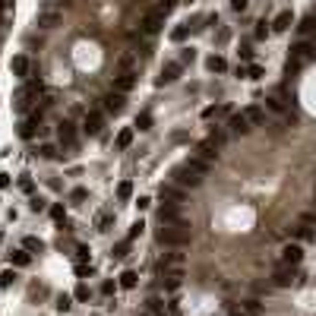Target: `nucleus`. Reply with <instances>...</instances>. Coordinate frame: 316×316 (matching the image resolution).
<instances>
[{
  "label": "nucleus",
  "instance_id": "obj_1",
  "mask_svg": "<svg viewBox=\"0 0 316 316\" xmlns=\"http://www.w3.org/2000/svg\"><path fill=\"white\" fill-rule=\"evenodd\" d=\"M155 240L158 244H168V247H184V244H190V225H187V221L165 225V228L155 231Z\"/></svg>",
  "mask_w": 316,
  "mask_h": 316
},
{
  "label": "nucleus",
  "instance_id": "obj_2",
  "mask_svg": "<svg viewBox=\"0 0 316 316\" xmlns=\"http://www.w3.org/2000/svg\"><path fill=\"white\" fill-rule=\"evenodd\" d=\"M168 10H171V3H161L158 10H152L149 16L143 19V32H146V35H158V32H161V25H165Z\"/></svg>",
  "mask_w": 316,
  "mask_h": 316
},
{
  "label": "nucleus",
  "instance_id": "obj_3",
  "mask_svg": "<svg viewBox=\"0 0 316 316\" xmlns=\"http://www.w3.org/2000/svg\"><path fill=\"white\" fill-rule=\"evenodd\" d=\"M313 57H316V48H313V44H307V42L294 44V48H291V63H288V70H297V66H304L307 60H313Z\"/></svg>",
  "mask_w": 316,
  "mask_h": 316
},
{
  "label": "nucleus",
  "instance_id": "obj_4",
  "mask_svg": "<svg viewBox=\"0 0 316 316\" xmlns=\"http://www.w3.org/2000/svg\"><path fill=\"white\" fill-rule=\"evenodd\" d=\"M38 92H42V79H29V83H25L22 89L16 92V105H19V107H29L32 98H35Z\"/></svg>",
  "mask_w": 316,
  "mask_h": 316
},
{
  "label": "nucleus",
  "instance_id": "obj_5",
  "mask_svg": "<svg viewBox=\"0 0 316 316\" xmlns=\"http://www.w3.org/2000/svg\"><path fill=\"white\" fill-rule=\"evenodd\" d=\"M221 133H212V136H206L203 139V146H199V158H206V161H215L218 158V146H221Z\"/></svg>",
  "mask_w": 316,
  "mask_h": 316
},
{
  "label": "nucleus",
  "instance_id": "obj_6",
  "mask_svg": "<svg viewBox=\"0 0 316 316\" xmlns=\"http://www.w3.org/2000/svg\"><path fill=\"white\" fill-rule=\"evenodd\" d=\"M174 180H177L180 187H199V184H203V177H199L196 171H190V168H187V165L174 168Z\"/></svg>",
  "mask_w": 316,
  "mask_h": 316
},
{
  "label": "nucleus",
  "instance_id": "obj_7",
  "mask_svg": "<svg viewBox=\"0 0 316 316\" xmlns=\"http://www.w3.org/2000/svg\"><path fill=\"white\" fill-rule=\"evenodd\" d=\"M180 70H184V63H180V60H171V63H165V66H161V76H158V85L174 83V79L180 76Z\"/></svg>",
  "mask_w": 316,
  "mask_h": 316
},
{
  "label": "nucleus",
  "instance_id": "obj_8",
  "mask_svg": "<svg viewBox=\"0 0 316 316\" xmlns=\"http://www.w3.org/2000/svg\"><path fill=\"white\" fill-rule=\"evenodd\" d=\"M102 126H105V117L98 111H89L85 114V120H83V130L89 133V136H98V133H102Z\"/></svg>",
  "mask_w": 316,
  "mask_h": 316
},
{
  "label": "nucleus",
  "instance_id": "obj_9",
  "mask_svg": "<svg viewBox=\"0 0 316 316\" xmlns=\"http://www.w3.org/2000/svg\"><path fill=\"white\" fill-rule=\"evenodd\" d=\"M281 259H285V266H297L300 259H304V250H300V244H288L285 250H281Z\"/></svg>",
  "mask_w": 316,
  "mask_h": 316
},
{
  "label": "nucleus",
  "instance_id": "obj_10",
  "mask_svg": "<svg viewBox=\"0 0 316 316\" xmlns=\"http://www.w3.org/2000/svg\"><path fill=\"white\" fill-rule=\"evenodd\" d=\"M10 70H13V76L25 79L29 76V57H25V54H16V57L10 60Z\"/></svg>",
  "mask_w": 316,
  "mask_h": 316
},
{
  "label": "nucleus",
  "instance_id": "obj_11",
  "mask_svg": "<svg viewBox=\"0 0 316 316\" xmlns=\"http://www.w3.org/2000/svg\"><path fill=\"white\" fill-rule=\"evenodd\" d=\"M272 281H275L278 288H288V285L294 281V272H291V266H278V269L272 272Z\"/></svg>",
  "mask_w": 316,
  "mask_h": 316
},
{
  "label": "nucleus",
  "instance_id": "obj_12",
  "mask_svg": "<svg viewBox=\"0 0 316 316\" xmlns=\"http://www.w3.org/2000/svg\"><path fill=\"white\" fill-rule=\"evenodd\" d=\"M38 124H42V114H32V117L19 126V136H22V139H32L38 133Z\"/></svg>",
  "mask_w": 316,
  "mask_h": 316
},
{
  "label": "nucleus",
  "instance_id": "obj_13",
  "mask_svg": "<svg viewBox=\"0 0 316 316\" xmlns=\"http://www.w3.org/2000/svg\"><path fill=\"white\" fill-rule=\"evenodd\" d=\"M228 126H231V133H240V136H244V133H250V117H247V114H234V117L228 120Z\"/></svg>",
  "mask_w": 316,
  "mask_h": 316
},
{
  "label": "nucleus",
  "instance_id": "obj_14",
  "mask_svg": "<svg viewBox=\"0 0 316 316\" xmlns=\"http://www.w3.org/2000/svg\"><path fill=\"white\" fill-rule=\"evenodd\" d=\"M294 25V16H291V10H281L278 16H275V22H272V32H288Z\"/></svg>",
  "mask_w": 316,
  "mask_h": 316
},
{
  "label": "nucleus",
  "instance_id": "obj_15",
  "mask_svg": "<svg viewBox=\"0 0 316 316\" xmlns=\"http://www.w3.org/2000/svg\"><path fill=\"white\" fill-rule=\"evenodd\" d=\"M105 111H111V114L124 111V92H111V95H105Z\"/></svg>",
  "mask_w": 316,
  "mask_h": 316
},
{
  "label": "nucleus",
  "instance_id": "obj_16",
  "mask_svg": "<svg viewBox=\"0 0 316 316\" xmlns=\"http://www.w3.org/2000/svg\"><path fill=\"white\" fill-rule=\"evenodd\" d=\"M133 85H136V76H133V73H120V76L114 79V92H124V95L133 89Z\"/></svg>",
  "mask_w": 316,
  "mask_h": 316
},
{
  "label": "nucleus",
  "instance_id": "obj_17",
  "mask_svg": "<svg viewBox=\"0 0 316 316\" xmlns=\"http://www.w3.org/2000/svg\"><path fill=\"white\" fill-rule=\"evenodd\" d=\"M187 168H190V171H196L199 177H206V174H209V168H212V161H206V158L193 155V158H187Z\"/></svg>",
  "mask_w": 316,
  "mask_h": 316
},
{
  "label": "nucleus",
  "instance_id": "obj_18",
  "mask_svg": "<svg viewBox=\"0 0 316 316\" xmlns=\"http://www.w3.org/2000/svg\"><path fill=\"white\" fill-rule=\"evenodd\" d=\"M206 70H209V73H225L228 70V60L221 57V54H212V57H206Z\"/></svg>",
  "mask_w": 316,
  "mask_h": 316
},
{
  "label": "nucleus",
  "instance_id": "obj_19",
  "mask_svg": "<svg viewBox=\"0 0 316 316\" xmlns=\"http://www.w3.org/2000/svg\"><path fill=\"white\" fill-rule=\"evenodd\" d=\"M161 199H168V203H184V190H177V187H171V184H168V187H161Z\"/></svg>",
  "mask_w": 316,
  "mask_h": 316
},
{
  "label": "nucleus",
  "instance_id": "obj_20",
  "mask_svg": "<svg viewBox=\"0 0 316 316\" xmlns=\"http://www.w3.org/2000/svg\"><path fill=\"white\" fill-rule=\"evenodd\" d=\"M133 133H136L133 126H124V130L117 133V139H114V146H117V149H130L133 146Z\"/></svg>",
  "mask_w": 316,
  "mask_h": 316
},
{
  "label": "nucleus",
  "instance_id": "obj_21",
  "mask_svg": "<svg viewBox=\"0 0 316 316\" xmlns=\"http://www.w3.org/2000/svg\"><path fill=\"white\" fill-rule=\"evenodd\" d=\"M57 22H60V13L57 10H44L42 16H38V25H42V29H54Z\"/></svg>",
  "mask_w": 316,
  "mask_h": 316
},
{
  "label": "nucleus",
  "instance_id": "obj_22",
  "mask_svg": "<svg viewBox=\"0 0 316 316\" xmlns=\"http://www.w3.org/2000/svg\"><path fill=\"white\" fill-rule=\"evenodd\" d=\"M10 263H13V266H29V263H32V253L25 250V247H22V250H13V253H10Z\"/></svg>",
  "mask_w": 316,
  "mask_h": 316
},
{
  "label": "nucleus",
  "instance_id": "obj_23",
  "mask_svg": "<svg viewBox=\"0 0 316 316\" xmlns=\"http://www.w3.org/2000/svg\"><path fill=\"white\" fill-rule=\"evenodd\" d=\"M136 285H139V275L126 269V272L120 275V288H124V291H133V288H136Z\"/></svg>",
  "mask_w": 316,
  "mask_h": 316
},
{
  "label": "nucleus",
  "instance_id": "obj_24",
  "mask_svg": "<svg viewBox=\"0 0 316 316\" xmlns=\"http://www.w3.org/2000/svg\"><path fill=\"white\" fill-rule=\"evenodd\" d=\"M130 196H133V180H120L117 184V199L120 203H130Z\"/></svg>",
  "mask_w": 316,
  "mask_h": 316
},
{
  "label": "nucleus",
  "instance_id": "obj_25",
  "mask_svg": "<svg viewBox=\"0 0 316 316\" xmlns=\"http://www.w3.org/2000/svg\"><path fill=\"white\" fill-rule=\"evenodd\" d=\"M247 117H250V124H266V111H263V107H256V105H253V107H247Z\"/></svg>",
  "mask_w": 316,
  "mask_h": 316
},
{
  "label": "nucleus",
  "instance_id": "obj_26",
  "mask_svg": "<svg viewBox=\"0 0 316 316\" xmlns=\"http://www.w3.org/2000/svg\"><path fill=\"white\" fill-rule=\"evenodd\" d=\"M60 143H66V146L76 143V133H73V126H70V124H60Z\"/></svg>",
  "mask_w": 316,
  "mask_h": 316
},
{
  "label": "nucleus",
  "instance_id": "obj_27",
  "mask_svg": "<svg viewBox=\"0 0 316 316\" xmlns=\"http://www.w3.org/2000/svg\"><path fill=\"white\" fill-rule=\"evenodd\" d=\"M22 247H25L29 253H42V250H44V244H42L38 237H25V240H22Z\"/></svg>",
  "mask_w": 316,
  "mask_h": 316
},
{
  "label": "nucleus",
  "instance_id": "obj_28",
  "mask_svg": "<svg viewBox=\"0 0 316 316\" xmlns=\"http://www.w3.org/2000/svg\"><path fill=\"white\" fill-rule=\"evenodd\" d=\"M136 130H152V114L149 111H143L136 117Z\"/></svg>",
  "mask_w": 316,
  "mask_h": 316
},
{
  "label": "nucleus",
  "instance_id": "obj_29",
  "mask_svg": "<svg viewBox=\"0 0 316 316\" xmlns=\"http://www.w3.org/2000/svg\"><path fill=\"white\" fill-rule=\"evenodd\" d=\"M187 35H190V22H184V25H177V29H174L171 32V38H174V42H184V38Z\"/></svg>",
  "mask_w": 316,
  "mask_h": 316
},
{
  "label": "nucleus",
  "instance_id": "obj_30",
  "mask_svg": "<svg viewBox=\"0 0 316 316\" xmlns=\"http://www.w3.org/2000/svg\"><path fill=\"white\" fill-rule=\"evenodd\" d=\"M13 281H16V272H13V269H3V272H0V288H10Z\"/></svg>",
  "mask_w": 316,
  "mask_h": 316
},
{
  "label": "nucleus",
  "instance_id": "obj_31",
  "mask_svg": "<svg viewBox=\"0 0 316 316\" xmlns=\"http://www.w3.org/2000/svg\"><path fill=\"white\" fill-rule=\"evenodd\" d=\"M266 105L272 107L275 114H285V102H281V98H275V95H272V98H266Z\"/></svg>",
  "mask_w": 316,
  "mask_h": 316
},
{
  "label": "nucleus",
  "instance_id": "obj_32",
  "mask_svg": "<svg viewBox=\"0 0 316 316\" xmlns=\"http://www.w3.org/2000/svg\"><path fill=\"white\" fill-rule=\"evenodd\" d=\"M51 218L63 225V221H66V212H63V206H51Z\"/></svg>",
  "mask_w": 316,
  "mask_h": 316
},
{
  "label": "nucleus",
  "instance_id": "obj_33",
  "mask_svg": "<svg viewBox=\"0 0 316 316\" xmlns=\"http://www.w3.org/2000/svg\"><path fill=\"white\" fill-rule=\"evenodd\" d=\"M269 32H272V29H269V22H256V32H253V35L263 42V38H269Z\"/></svg>",
  "mask_w": 316,
  "mask_h": 316
},
{
  "label": "nucleus",
  "instance_id": "obj_34",
  "mask_svg": "<svg viewBox=\"0 0 316 316\" xmlns=\"http://www.w3.org/2000/svg\"><path fill=\"white\" fill-rule=\"evenodd\" d=\"M143 228H146L143 221H133V228H130V234H126V240H136L139 234H143Z\"/></svg>",
  "mask_w": 316,
  "mask_h": 316
},
{
  "label": "nucleus",
  "instance_id": "obj_35",
  "mask_svg": "<svg viewBox=\"0 0 316 316\" xmlns=\"http://www.w3.org/2000/svg\"><path fill=\"white\" fill-rule=\"evenodd\" d=\"M247 76H250V79H263V66H256V63H250V66H247Z\"/></svg>",
  "mask_w": 316,
  "mask_h": 316
},
{
  "label": "nucleus",
  "instance_id": "obj_36",
  "mask_svg": "<svg viewBox=\"0 0 316 316\" xmlns=\"http://www.w3.org/2000/svg\"><path fill=\"white\" fill-rule=\"evenodd\" d=\"M244 313H250V316H259V300H247V304H244Z\"/></svg>",
  "mask_w": 316,
  "mask_h": 316
},
{
  "label": "nucleus",
  "instance_id": "obj_37",
  "mask_svg": "<svg viewBox=\"0 0 316 316\" xmlns=\"http://www.w3.org/2000/svg\"><path fill=\"white\" fill-rule=\"evenodd\" d=\"M70 307H73V304H70V297H66V294H63V297L57 300V310H60V313H66V310H70Z\"/></svg>",
  "mask_w": 316,
  "mask_h": 316
},
{
  "label": "nucleus",
  "instance_id": "obj_38",
  "mask_svg": "<svg viewBox=\"0 0 316 316\" xmlns=\"http://www.w3.org/2000/svg\"><path fill=\"white\" fill-rule=\"evenodd\" d=\"M76 300H89V288L85 285H76Z\"/></svg>",
  "mask_w": 316,
  "mask_h": 316
},
{
  "label": "nucleus",
  "instance_id": "obj_39",
  "mask_svg": "<svg viewBox=\"0 0 316 316\" xmlns=\"http://www.w3.org/2000/svg\"><path fill=\"white\" fill-rule=\"evenodd\" d=\"M231 10L234 13H244L247 10V0H231Z\"/></svg>",
  "mask_w": 316,
  "mask_h": 316
},
{
  "label": "nucleus",
  "instance_id": "obj_40",
  "mask_svg": "<svg viewBox=\"0 0 316 316\" xmlns=\"http://www.w3.org/2000/svg\"><path fill=\"white\" fill-rule=\"evenodd\" d=\"M215 114H218V107H215V105H209V107H203V117H206V120H209V117H215Z\"/></svg>",
  "mask_w": 316,
  "mask_h": 316
},
{
  "label": "nucleus",
  "instance_id": "obj_41",
  "mask_svg": "<svg viewBox=\"0 0 316 316\" xmlns=\"http://www.w3.org/2000/svg\"><path fill=\"white\" fill-rule=\"evenodd\" d=\"M187 60H193V48H184V51H180V63H187Z\"/></svg>",
  "mask_w": 316,
  "mask_h": 316
},
{
  "label": "nucleus",
  "instance_id": "obj_42",
  "mask_svg": "<svg viewBox=\"0 0 316 316\" xmlns=\"http://www.w3.org/2000/svg\"><path fill=\"white\" fill-rule=\"evenodd\" d=\"M136 206H139V209H149L152 199H149V196H139V199H136Z\"/></svg>",
  "mask_w": 316,
  "mask_h": 316
},
{
  "label": "nucleus",
  "instance_id": "obj_43",
  "mask_svg": "<svg viewBox=\"0 0 316 316\" xmlns=\"http://www.w3.org/2000/svg\"><path fill=\"white\" fill-rule=\"evenodd\" d=\"M44 209V199H32V212H42Z\"/></svg>",
  "mask_w": 316,
  "mask_h": 316
},
{
  "label": "nucleus",
  "instance_id": "obj_44",
  "mask_svg": "<svg viewBox=\"0 0 316 316\" xmlns=\"http://www.w3.org/2000/svg\"><path fill=\"white\" fill-rule=\"evenodd\" d=\"M70 196H73V199H85V190H83V187H76V190H73Z\"/></svg>",
  "mask_w": 316,
  "mask_h": 316
},
{
  "label": "nucleus",
  "instance_id": "obj_45",
  "mask_svg": "<svg viewBox=\"0 0 316 316\" xmlns=\"http://www.w3.org/2000/svg\"><path fill=\"white\" fill-rule=\"evenodd\" d=\"M10 187V174H0V190H6Z\"/></svg>",
  "mask_w": 316,
  "mask_h": 316
},
{
  "label": "nucleus",
  "instance_id": "obj_46",
  "mask_svg": "<svg viewBox=\"0 0 316 316\" xmlns=\"http://www.w3.org/2000/svg\"><path fill=\"white\" fill-rule=\"evenodd\" d=\"M102 294H114V281H105V285H102Z\"/></svg>",
  "mask_w": 316,
  "mask_h": 316
},
{
  "label": "nucleus",
  "instance_id": "obj_47",
  "mask_svg": "<svg viewBox=\"0 0 316 316\" xmlns=\"http://www.w3.org/2000/svg\"><path fill=\"white\" fill-rule=\"evenodd\" d=\"M234 316H250V313H244V310H240V313H234Z\"/></svg>",
  "mask_w": 316,
  "mask_h": 316
},
{
  "label": "nucleus",
  "instance_id": "obj_48",
  "mask_svg": "<svg viewBox=\"0 0 316 316\" xmlns=\"http://www.w3.org/2000/svg\"><path fill=\"white\" fill-rule=\"evenodd\" d=\"M139 316H152V313H139Z\"/></svg>",
  "mask_w": 316,
  "mask_h": 316
},
{
  "label": "nucleus",
  "instance_id": "obj_49",
  "mask_svg": "<svg viewBox=\"0 0 316 316\" xmlns=\"http://www.w3.org/2000/svg\"><path fill=\"white\" fill-rule=\"evenodd\" d=\"M313 22H316V13H313Z\"/></svg>",
  "mask_w": 316,
  "mask_h": 316
}]
</instances>
